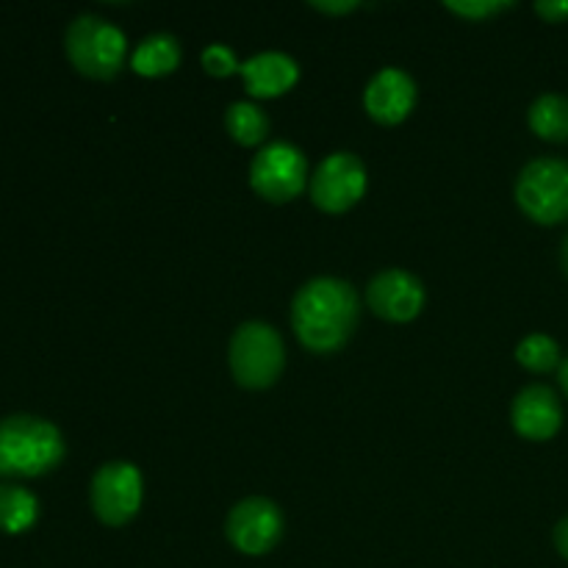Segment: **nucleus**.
Instances as JSON below:
<instances>
[{
  "instance_id": "4be33fe9",
  "label": "nucleus",
  "mask_w": 568,
  "mask_h": 568,
  "mask_svg": "<svg viewBox=\"0 0 568 568\" xmlns=\"http://www.w3.org/2000/svg\"><path fill=\"white\" fill-rule=\"evenodd\" d=\"M358 0H344V3H322V0H314V3H311V9H316V11H322V14H349V11H355L358 9Z\"/></svg>"
},
{
  "instance_id": "0eeeda50",
  "label": "nucleus",
  "mask_w": 568,
  "mask_h": 568,
  "mask_svg": "<svg viewBox=\"0 0 568 568\" xmlns=\"http://www.w3.org/2000/svg\"><path fill=\"white\" fill-rule=\"evenodd\" d=\"M142 471L128 460L103 464L89 486V503L105 527H122L142 508Z\"/></svg>"
},
{
  "instance_id": "f03ea898",
  "label": "nucleus",
  "mask_w": 568,
  "mask_h": 568,
  "mask_svg": "<svg viewBox=\"0 0 568 568\" xmlns=\"http://www.w3.org/2000/svg\"><path fill=\"white\" fill-rule=\"evenodd\" d=\"M67 444L53 422L33 414L0 419V477H42L64 460Z\"/></svg>"
},
{
  "instance_id": "f257e3e1",
  "label": "nucleus",
  "mask_w": 568,
  "mask_h": 568,
  "mask_svg": "<svg viewBox=\"0 0 568 568\" xmlns=\"http://www.w3.org/2000/svg\"><path fill=\"white\" fill-rule=\"evenodd\" d=\"M358 320V292L342 277H314L292 300V327L308 353H338L353 338Z\"/></svg>"
},
{
  "instance_id": "9b49d317",
  "label": "nucleus",
  "mask_w": 568,
  "mask_h": 568,
  "mask_svg": "<svg viewBox=\"0 0 568 568\" xmlns=\"http://www.w3.org/2000/svg\"><path fill=\"white\" fill-rule=\"evenodd\" d=\"M419 89L408 72L386 67L369 81L364 92V109L377 125H399L414 111Z\"/></svg>"
},
{
  "instance_id": "5701e85b",
  "label": "nucleus",
  "mask_w": 568,
  "mask_h": 568,
  "mask_svg": "<svg viewBox=\"0 0 568 568\" xmlns=\"http://www.w3.org/2000/svg\"><path fill=\"white\" fill-rule=\"evenodd\" d=\"M552 541H555V549H558L560 558L568 560V516L558 521V527H555V532H552Z\"/></svg>"
},
{
  "instance_id": "7ed1b4c3",
  "label": "nucleus",
  "mask_w": 568,
  "mask_h": 568,
  "mask_svg": "<svg viewBox=\"0 0 568 568\" xmlns=\"http://www.w3.org/2000/svg\"><path fill=\"white\" fill-rule=\"evenodd\" d=\"M64 50L70 64L94 81H111L128 61L125 33L98 14H81L67 26Z\"/></svg>"
},
{
  "instance_id": "393cba45",
  "label": "nucleus",
  "mask_w": 568,
  "mask_h": 568,
  "mask_svg": "<svg viewBox=\"0 0 568 568\" xmlns=\"http://www.w3.org/2000/svg\"><path fill=\"white\" fill-rule=\"evenodd\" d=\"M560 266H564V272L568 277V236L564 239V244H560Z\"/></svg>"
},
{
  "instance_id": "423d86ee",
  "label": "nucleus",
  "mask_w": 568,
  "mask_h": 568,
  "mask_svg": "<svg viewBox=\"0 0 568 568\" xmlns=\"http://www.w3.org/2000/svg\"><path fill=\"white\" fill-rule=\"evenodd\" d=\"M250 186L272 205L297 200L308 189V161L303 150L288 142L264 144L250 164Z\"/></svg>"
},
{
  "instance_id": "1a4fd4ad",
  "label": "nucleus",
  "mask_w": 568,
  "mask_h": 568,
  "mask_svg": "<svg viewBox=\"0 0 568 568\" xmlns=\"http://www.w3.org/2000/svg\"><path fill=\"white\" fill-rule=\"evenodd\" d=\"M311 203L325 214H344L366 194V166L355 153H333L308 181Z\"/></svg>"
},
{
  "instance_id": "9d476101",
  "label": "nucleus",
  "mask_w": 568,
  "mask_h": 568,
  "mask_svg": "<svg viewBox=\"0 0 568 568\" xmlns=\"http://www.w3.org/2000/svg\"><path fill=\"white\" fill-rule=\"evenodd\" d=\"M366 305L386 322H414L425 308V286L408 270H386L366 286Z\"/></svg>"
},
{
  "instance_id": "6e6552de",
  "label": "nucleus",
  "mask_w": 568,
  "mask_h": 568,
  "mask_svg": "<svg viewBox=\"0 0 568 568\" xmlns=\"http://www.w3.org/2000/svg\"><path fill=\"white\" fill-rule=\"evenodd\" d=\"M286 532L283 510L266 497H247L236 503L227 514L225 536L236 552L261 558L281 544Z\"/></svg>"
},
{
  "instance_id": "b1692460",
  "label": "nucleus",
  "mask_w": 568,
  "mask_h": 568,
  "mask_svg": "<svg viewBox=\"0 0 568 568\" xmlns=\"http://www.w3.org/2000/svg\"><path fill=\"white\" fill-rule=\"evenodd\" d=\"M558 381H560V386H564V392L568 394V358L564 361V364H560V369H558Z\"/></svg>"
},
{
  "instance_id": "2eb2a0df",
  "label": "nucleus",
  "mask_w": 568,
  "mask_h": 568,
  "mask_svg": "<svg viewBox=\"0 0 568 568\" xmlns=\"http://www.w3.org/2000/svg\"><path fill=\"white\" fill-rule=\"evenodd\" d=\"M39 519L37 494L28 491L20 483H0V532L22 536Z\"/></svg>"
},
{
  "instance_id": "ddd939ff",
  "label": "nucleus",
  "mask_w": 568,
  "mask_h": 568,
  "mask_svg": "<svg viewBox=\"0 0 568 568\" xmlns=\"http://www.w3.org/2000/svg\"><path fill=\"white\" fill-rule=\"evenodd\" d=\"M239 72H242L244 89L258 100L281 98V94L292 92L300 81L297 61L286 53H277V50L253 55V59L244 61Z\"/></svg>"
},
{
  "instance_id": "aec40b11",
  "label": "nucleus",
  "mask_w": 568,
  "mask_h": 568,
  "mask_svg": "<svg viewBox=\"0 0 568 568\" xmlns=\"http://www.w3.org/2000/svg\"><path fill=\"white\" fill-rule=\"evenodd\" d=\"M447 11H453V14L464 17V20L469 22H483V20H491V17H497L499 11L505 9H514L516 3H510V0H464V3H458V0H449Z\"/></svg>"
},
{
  "instance_id": "f3484780",
  "label": "nucleus",
  "mask_w": 568,
  "mask_h": 568,
  "mask_svg": "<svg viewBox=\"0 0 568 568\" xmlns=\"http://www.w3.org/2000/svg\"><path fill=\"white\" fill-rule=\"evenodd\" d=\"M225 128L231 133V139L242 148H258L264 144L266 133H270V120H266L264 111L253 103H233L225 111Z\"/></svg>"
},
{
  "instance_id": "412c9836",
  "label": "nucleus",
  "mask_w": 568,
  "mask_h": 568,
  "mask_svg": "<svg viewBox=\"0 0 568 568\" xmlns=\"http://www.w3.org/2000/svg\"><path fill=\"white\" fill-rule=\"evenodd\" d=\"M536 14L541 17L544 22L560 26V22L568 20V0H538Z\"/></svg>"
},
{
  "instance_id": "4468645a",
  "label": "nucleus",
  "mask_w": 568,
  "mask_h": 568,
  "mask_svg": "<svg viewBox=\"0 0 568 568\" xmlns=\"http://www.w3.org/2000/svg\"><path fill=\"white\" fill-rule=\"evenodd\" d=\"M181 64V44L170 33H153L142 39L131 55V70L142 78H164Z\"/></svg>"
},
{
  "instance_id": "39448f33",
  "label": "nucleus",
  "mask_w": 568,
  "mask_h": 568,
  "mask_svg": "<svg viewBox=\"0 0 568 568\" xmlns=\"http://www.w3.org/2000/svg\"><path fill=\"white\" fill-rule=\"evenodd\" d=\"M516 203L536 225L568 220V161L536 159L516 178Z\"/></svg>"
},
{
  "instance_id": "f8f14e48",
  "label": "nucleus",
  "mask_w": 568,
  "mask_h": 568,
  "mask_svg": "<svg viewBox=\"0 0 568 568\" xmlns=\"http://www.w3.org/2000/svg\"><path fill=\"white\" fill-rule=\"evenodd\" d=\"M510 425L527 442H549L564 427V408L549 386H527L510 405Z\"/></svg>"
},
{
  "instance_id": "a211bd4d",
  "label": "nucleus",
  "mask_w": 568,
  "mask_h": 568,
  "mask_svg": "<svg viewBox=\"0 0 568 568\" xmlns=\"http://www.w3.org/2000/svg\"><path fill=\"white\" fill-rule=\"evenodd\" d=\"M516 361H519L527 372L547 375V372L560 369V347L552 336H547V333H530V336L521 338L519 347H516Z\"/></svg>"
},
{
  "instance_id": "dca6fc26",
  "label": "nucleus",
  "mask_w": 568,
  "mask_h": 568,
  "mask_svg": "<svg viewBox=\"0 0 568 568\" xmlns=\"http://www.w3.org/2000/svg\"><path fill=\"white\" fill-rule=\"evenodd\" d=\"M530 131L544 142H568V98L564 94H541L527 111Z\"/></svg>"
},
{
  "instance_id": "6ab92c4d",
  "label": "nucleus",
  "mask_w": 568,
  "mask_h": 568,
  "mask_svg": "<svg viewBox=\"0 0 568 568\" xmlns=\"http://www.w3.org/2000/svg\"><path fill=\"white\" fill-rule=\"evenodd\" d=\"M200 64H203V70L214 78H231L242 70L236 53H233L227 44H220V42L209 44V48L203 50V55H200Z\"/></svg>"
},
{
  "instance_id": "20e7f679",
  "label": "nucleus",
  "mask_w": 568,
  "mask_h": 568,
  "mask_svg": "<svg viewBox=\"0 0 568 568\" xmlns=\"http://www.w3.org/2000/svg\"><path fill=\"white\" fill-rule=\"evenodd\" d=\"M233 381L247 392H261L281 381L286 366V347L281 333L266 322H244L236 327L227 349Z\"/></svg>"
}]
</instances>
